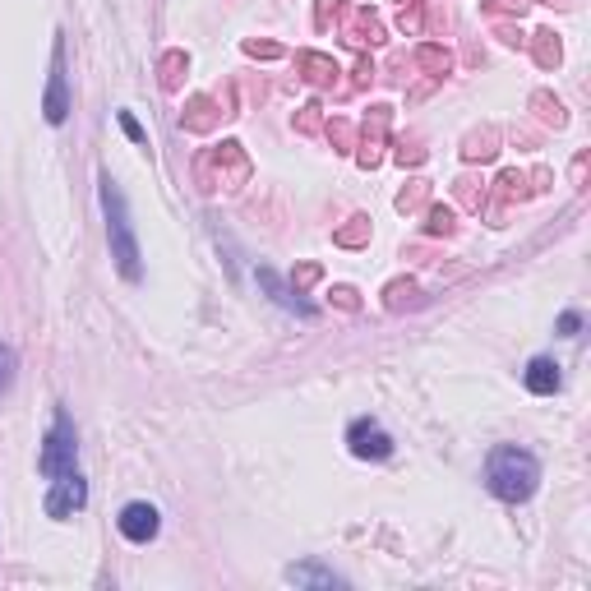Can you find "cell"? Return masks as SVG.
Segmentation results:
<instances>
[{
  "mask_svg": "<svg viewBox=\"0 0 591 591\" xmlns=\"http://www.w3.org/2000/svg\"><path fill=\"white\" fill-rule=\"evenodd\" d=\"M485 490L495 499H504V504H527L541 490V462H536V453L518 444L490 448V458H485Z\"/></svg>",
  "mask_w": 591,
  "mask_h": 591,
  "instance_id": "6da1fadb",
  "label": "cell"
},
{
  "mask_svg": "<svg viewBox=\"0 0 591 591\" xmlns=\"http://www.w3.org/2000/svg\"><path fill=\"white\" fill-rule=\"evenodd\" d=\"M522 384H527V393H536V398H555L559 388H564L559 361L555 356H531L527 370H522Z\"/></svg>",
  "mask_w": 591,
  "mask_h": 591,
  "instance_id": "ba28073f",
  "label": "cell"
},
{
  "mask_svg": "<svg viewBox=\"0 0 591 591\" xmlns=\"http://www.w3.org/2000/svg\"><path fill=\"white\" fill-rule=\"evenodd\" d=\"M347 448H351V458H361V462H388L398 444H393V435L374 416H356L347 425Z\"/></svg>",
  "mask_w": 591,
  "mask_h": 591,
  "instance_id": "8992f818",
  "label": "cell"
},
{
  "mask_svg": "<svg viewBox=\"0 0 591 591\" xmlns=\"http://www.w3.org/2000/svg\"><path fill=\"white\" fill-rule=\"evenodd\" d=\"M116 121H121V130H125V134H130V139H134V144H148V134H144V125H139V121H134V116H130V111H116Z\"/></svg>",
  "mask_w": 591,
  "mask_h": 591,
  "instance_id": "4fadbf2b",
  "label": "cell"
},
{
  "mask_svg": "<svg viewBox=\"0 0 591 591\" xmlns=\"http://www.w3.org/2000/svg\"><path fill=\"white\" fill-rule=\"evenodd\" d=\"M555 328H559V338H578V333H582V314L578 310H564Z\"/></svg>",
  "mask_w": 591,
  "mask_h": 591,
  "instance_id": "7c38bea8",
  "label": "cell"
},
{
  "mask_svg": "<svg viewBox=\"0 0 591 591\" xmlns=\"http://www.w3.org/2000/svg\"><path fill=\"white\" fill-rule=\"evenodd\" d=\"M79 467V435H74V421L70 411L56 407V416H51V430L42 435V448H37V471L42 476H61V471Z\"/></svg>",
  "mask_w": 591,
  "mask_h": 591,
  "instance_id": "3957f363",
  "label": "cell"
},
{
  "mask_svg": "<svg viewBox=\"0 0 591 591\" xmlns=\"http://www.w3.org/2000/svg\"><path fill=\"white\" fill-rule=\"evenodd\" d=\"M74 111V93H70V56H65V33H56L51 42V74H47V93H42V116L47 125L61 130Z\"/></svg>",
  "mask_w": 591,
  "mask_h": 591,
  "instance_id": "277c9868",
  "label": "cell"
},
{
  "mask_svg": "<svg viewBox=\"0 0 591 591\" xmlns=\"http://www.w3.org/2000/svg\"><path fill=\"white\" fill-rule=\"evenodd\" d=\"M259 287H264L268 296H273V301L282 305V310H296V314H305V319H310V314H314V305L296 301V296H291V291H287V282H282L278 273H273V268H259Z\"/></svg>",
  "mask_w": 591,
  "mask_h": 591,
  "instance_id": "30bf717a",
  "label": "cell"
},
{
  "mask_svg": "<svg viewBox=\"0 0 591 591\" xmlns=\"http://www.w3.org/2000/svg\"><path fill=\"white\" fill-rule=\"evenodd\" d=\"M282 578L291 582V587H319V591H333V587H347V578H338L333 568L314 564V559H301V564H287V573Z\"/></svg>",
  "mask_w": 591,
  "mask_h": 591,
  "instance_id": "9c48e42d",
  "label": "cell"
},
{
  "mask_svg": "<svg viewBox=\"0 0 591 591\" xmlns=\"http://www.w3.org/2000/svg\"><path fill=\"white\" fill-rule=\"evenodd\" d=\"M14 379H19V356H14L10 342H0V398L14 388Z\"/></svg>",
  "mask_w": 591,
  "mask_h": 591,
  "instance_id": "8fae6325",
  "label": "cell"
},
{
  "mask_svg": "<svg viewBox=\"0 0 591 591\" xmlns=\"http://www.w3.org/2000/svg\"><path fill=\"white\" fill-rule=\"evenodd\" d=\"M97 194H102V213H107V245H111V259L121 268L125 282H139L144 278V250H139V236H134V222H130V204H125L121 185L111 181L102 171L97 181Z\"/></svg>",
  "mask_w": 591,
  "mask_h": 591,
  "instance_id": "7a4b0ae2",
  "label": "cell"
},
{
  "mask_svg": "<svg viewBox=\"0 0 591 591\" xmlns=\"http://www.w3.org/2000/svg\"><path fill=\"white\" fill-rule=\"evenodd\" d=\"M116 527H121V536L130 545H148V541H157V531H162V513H157L148 499H130V504L121 508Z\"/></svg>",
  "mask_w": 591,
  "mask_h": 591,
  "instance_id": "52a82bcc",
  "label": "cell"
},
{
  "mask_svg": "<svg viewBox=\"0 0 591 591\" xmlns=\"http://www.w3.org/2000/svg\"><path fill=\"white\" fill-rule=\"evenodd\" d=\"M84 508H88V481H84V471L70 467V471H61V476H51V490H47V518L70 522L74 513H84Z\"/></svg>",
  "mask_w": 591,
  "mask_h": 591,
  "instance_id": "5b68a950",
  "label": "cell"
}]
</instances>
